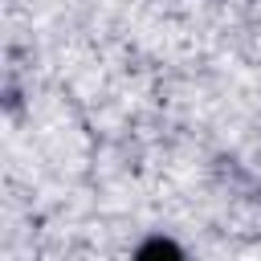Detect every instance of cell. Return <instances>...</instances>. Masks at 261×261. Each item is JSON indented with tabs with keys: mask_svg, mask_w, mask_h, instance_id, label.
<instances>
[{
	"mask_svg": "<svg viewBox=\"0 0 261 261\" xmlns=\"http://www.w3.org/2000/svg\"><path fill=\"white\" fill-rule=\"evenodd\" d=\"M151 257H179V245H171V241L155 237V241H147V245L139 249V261H151Z\"/></svg>",
	"mask_w": 261,
	"mask_h": 261,
	"instance_id": "cell-1",
	"label": "cell"
}]
</instances>
